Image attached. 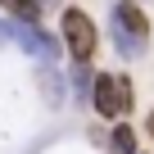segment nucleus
Instances as JSON below:
<instances>
[{
	"instance_id": "39448f33",
	"label": "nucleus",
	"mask_w": 154,
	"mask_h": 154,
	"mask_svg": "<svg viewBox=\"0 0 154 154\" xmlns=\"http://www.w3.org/2000/svg\"><path fill=\"white\" fill-rule=\"evenodd\" d=\"M36 77H41V95H45V104H68V77L54 68V63H36Z\"/></svg>"
},
{
	"instance_id": "f03ea898",
	"label": "nucleus",
	"mask_w": 154,
	"mask_h": 154,
	"mask_svg": "<svg viewBox=\"0 0 154 154\" xmlns=\"http://www.w3.org/2000/svg\"><path fill=\"white\" fill-rule=\"evenodd\" d=\"M59 41H63V50H68V59H72V63H91V59H95V50H100V27L91 23V14H86V9L68 5V9L59 14Z\"/></svg>"
},
{
	"instance_id": "20e7f679",
	"label": "nucleus",
	"mask_w": 154,
	"mask_h": 154,
	"mask_svg": "<svg viewBox=\"0 0 154 154\" xmlns=\"http://www.w3.org/2000/svg\"><path fill=\"white\" fill-rule=\"evenodd\" d=\"M14 45H18L23 54H32L36 63H54V59L63 54V41H59L54 32H45L41 23H14Z\"/></svg>"
},
{
	"instance_id": "0eeeda50",
	"label": "nucleus",
	"mask_w": 154,
	"mask_h": 154,
	"mask_svg": "<svg viewBox=\"0 0 154 154\" xmlns=\"http://www.w3.org/2000/svg\"><path fill=\"white\" fill-rule=\"evenodd\" d=\"M109 154H140V140H136V127L131 122H113V131H109Z\"/></svg>"
},
{
	"instance_id": "423d86ee",
	"label": "nucleus",
	"mask_w": 154,
	"mask_h": 154,
	"mask_svg": "<svg viewBox=\"0 0 154 154\" xmlns=\"http://www.w3.org/2000/svg\"><path fill=\"white\" fill-rule=\"evenodd\" d=\"M91 91H95L91 63H72V72H68V100H77L82 109H91Z\"/></svg>"
},
{
	"instance_id": "9d476101",
	"label": "nucleus",
	"mask_w": 154,
	"mask_h": 154,
	"mask_svg": "<svg viewBox=\"0 0 154 154\" xmlns=\"http://www.w3.org/2000/svg\"><path fill=\"white\" fill-rule=\"evenodd\" d=\"M145 136H154V109L145 113Z\"/></svg>"
},
{
	"instance_id": "1a4fd4ad",
	"label": "nucleus",
	"mask_w": 154,
	"mask_h": 154,
	"mask_svg": "<svg viewBox=\"0 0 154 154\" xmlns=\"http://www.w3.org/2000/svg\"><path fill=\"white\" fill-rule=\"evenodd\" d=\"M0 45H14V23H0Z\"/></svg>"
},
{
	"instance_id": "6e6552de",
	"label": "nucleus",
	"mask_w": 154,
	"mask_h": 154,
	"mask_svg": "<svg viewBox=\"0 0 154 154\" xmlns=\"http://www.w3.org/2000/svg\"><path fill=\"white\" fill-rule=\"evenodd\" d=\"M0 9H5L14 23H41L45 0H0Z\"/></svg>"
},
{
	"instance_id": "7ed1b4c3",
	"label": "nucleus",
	"mask_w": 154,
	"mask_h": 154,
	"mask_svg": "<svg viewBox=\"0 0 154 154\" xmlns=\"http://www.w3.org/2000/svg\"><path fill=\"white\" fill-rule=\"evenodd\" d=\"M136 104V86L122 72H95V91H91V113L104 122H118L122 113H131Z\"/></svg>"
},
{
	"instance_id": "f257e3e1",
	"label": "nucleus",
	"mask_w": 154,
	"mask_h": 154,
	"mask_svg": "<svg viewBox=\"0 0 154 154\" xmlns=\"http://www.w3.org/2000/svg\"><path fill=\"white\" fill-rule=\"evenodd\" d=\"M109 41L122 59H140L149 50V14L136 0H113L109 9Z\"/></svg>"
}]
</instances>
